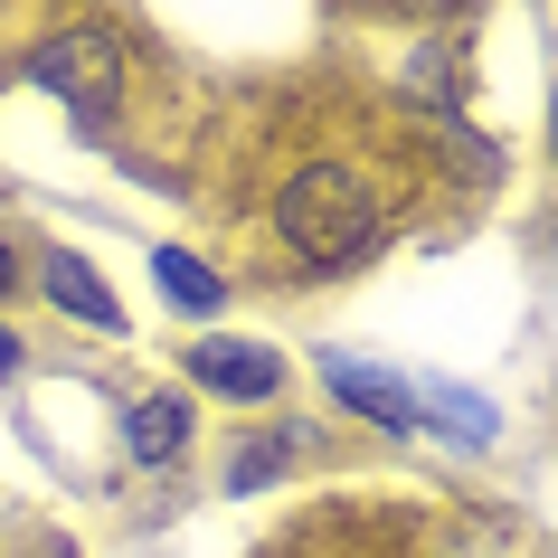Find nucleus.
<instances>
[{"label": "nucleus", "instance_id": "423d86ee", "mask_svg": "<svg viewBox=\"0 0 558 558\" xmlns=\"http://www.w3.org/2000/svg\"><path fill=\"white\" fill-rule=\"evenodd\" d=\"M38 284H48V303H66V313H76V323H95V331H114V323H123V303L105 294V275H95L86 256H66V246L38 265Z\"/></svg>", "mask_w": 558, "mask_h": 558}, {"label": "nucleus", "instance_id": "9b49d317", "mask_svg": "<svg viewBox=\"0 0 558 558\" xmlns=\"http://www.w3.org/2000/svg\"><path fill=\"white\" fill-rule=\"evenodd\" d=\"M10 284H20V275H10V246H0V294H10Z\"/></svg>", "mask_w": 558, "mask_h": 558}, {"label": "nucleus", "instance_id": "20e7f679", "mask_svg": "<svg viewBox=\"0 0 558 558\" xmlns=\"http://www.w3.org/2000/svg\"><path fill=\"white\" fill-rule=\"evenodd\" d=\"M323 379H331V398H341V408H360L369 426H398V436H416V398H408V379H388V369H369V360H351V351H331V360H323Z\"/></svg>", "mask_w": 558, "mask_h": 558}, {"label": "nucleus", "instance_id": "f03ea898", "mask_svg": "<svg viewBox=\"0 0 558 558\" xmlns=\"http://www.w3.org/2000/svg\"><path fill=\"white\" fill-rule=\"evenodd\" d=\"M29 66H38V86L66 95L86 123H114V105H123V38L114 29H58Z\"/></svg>", "mask_w": 558, "mask_h": 558}, {"label": "nucleus", "instance_id": "0eeeda50", "mask_svg": "<svg viewBox=\"0 0 558 558\" xmlns=\"http://www.w3.org/2000/svg\"><path fill=\"white\" fill-rule=\"evenodd\" d=\"M123 445H133V464H171L180 445H190V398H171V388H151L143 408L123 416Z\"/></svg>", "mask_w": 558, "mask_h": 558}, {"label": "nucleus", "instance_id": "7ed1b4c3", "mask_svg": "<svg viewBox=\"0 0 558 558\" xmlns=\"http://www.w3.org/2000/svg\"><path fill=\"white\" fill-rule=\"evenodd\" d=\"M190 379H199L208 398H236V408H265V398L284 388V360L265 351V341H218V331H208L199 351H190Z\"/></svg>", "mask_w": 558, "mask_h": 558}, {"label": "nucleus", "instance_id": "39448f33", "mask_svg": "<svg viewBox=\"0 0 558 558\" xmlns=\"http://www.w3.org/2000/svg\"><path fill=\"white\" fill-rule=\"evenodd\" d=\"M408 398H416V436L436 426L445 445H493V398H473V388H454V379H408Z\"/></svg>", "mask_w": 558, "mask_h": 558}, {"label": "nucleus", "instance_id": "1a4fd4ad", "mask_svg": "<svg viewBox=\"0 0 558 558\" xmlns=\"http://www.w3.org/2000/svg\"><path fill=\"white\" fill-rule=\"evenodd\" d=\"M275 473H284V436L246 445V454H236V464H228V483H236V493H256V483H275Z\"/></svg>", "mask_w": 558, "mask_h": 558}, {"label": "nucleus", "instance_id": "f257e3e1", "mask_svg": "<svg viewBox=\"0 0 558 558\" xmlns=\"http://www.w3.org/2000/svg\"><path fill=\"white\" fill-rule=\"evenodd\" d=\"M275 228L303 265H351L379 246V190L351 171V161H313L275 190Z\"/></svg>", "mask_w": 558, "mask_h": 558}, {"label": "nucleus", "instance_id": "9d476101", "mask_svg": "<svg viewBox=\"0 0 558 558\" xmlns=\"http://www.w3.org/2000/svg\"><path fill=\"white\" fill-rule=\"evenodd\" d=\"M10 369H20V331H0V379H10Z\"/></svg>", "mask_w": 558, "mask_h": 558}, {"label": "nucleus", "instance_id": "6e6552de", "mask_svg": "<svg viewBox=\"0 0 558 558\" xmlns=\"http://www.w3.org/2000/svg\"><path fill=\"white\" fill-rule=\"evenodd\" d=\"M151 275H161V294H171L180 313H218V303H228V284H218L190 246H161V256H151Z\"/></svg>", "mask_w": 558, "mask_h": 558}, {"label": "nucleus", "instance_id": "f8f14e48", "mask_svg": "<svg viewBox=\"0 0 558 558\" xmlns=\"http://www.w3.org/2000/svg\"><path fill=\"white\" fill-rule=\"evenodd\" d=\"M549 151H558V95H549Z\"/></svg>", "mask_w": 558, "mask_h": 558}]
</instances>
